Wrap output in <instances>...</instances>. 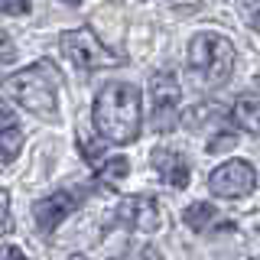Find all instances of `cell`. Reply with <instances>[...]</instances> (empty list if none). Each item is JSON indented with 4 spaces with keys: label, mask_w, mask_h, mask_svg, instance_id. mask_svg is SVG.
<instances>
[{
    "label": "cell",
    "mask_w": 260,
    "mask_h": 260,
    "mask_svg": "<svg viewBox=\"0 0 260 260\" xmlns=\"http://www.w3.org/2000/svg\"><path fill=\"white\" fill-rule=\"evenodd\" d=\"M91 124L101 134V140L127 146L140 137L143 124V98L140 88L130 81H111L98 91L91 104Z\"/></svg>",
    "instance_id": "obj_1"
},
{
    "label": "cell",
    "mask_w": 260,
    "mask_h": 260,
    "mask_svg": "<svg viewBox=\"0 0 260 260\" xmlns=\"http://www.w3.org/2000/svg\"><path fill=\"white\" fill-rule=\"evenodd\" d=\"M4 94L13 98L29 114L59 120V75L49 62H36L4 81Z\"/></svg>",
    "instance_id": "obj_2"
},
{
    "label": "cell",
    "mask_w": 260,
    "mask_h": 260,
    "mask_svg": "<svg viewBox=\"0 0 260 260\" xmlns=\"http://www.w3.org/2000/svg\"><path fill=\"white\" fill-rule=\"evenodd\" d=\"M234 52L231 39L221 32H199L189 43V65L192 72H199V78L205 85H224L234 72Z\"/></svg>",
    "instance_id": "obj_3"
},
{
    "label": "cell",
    "mask_w": 260,
    "mask_h": 260,
    "mask_svg": "<svg viewBox=\"0 0 260 260\" xmlns=\"http://www.w3.org/2000/svg\"><path fill=\"white\" fill-rule=\"evenodd\" d=\"M59 46H62V52L69 55V59L75 62L78 69H85V72L108 69V65H117V62H120V55H114L111 49L104 46L88 26H81V29H65L62 36H59Z\"/></svg>",
    "instance_id": "obj_4"
},
{
    "label": "cell",
    "mask_w": 260,
    "mask_h": 260,
    "mask_svg": "<svg viewBox=\"0 0 260 260\" xmlns=\"http://www.w3.org/2000/svg\"><path fill=\"white\" fill-rule=\"evenodd\" d=\"M179 98H182V88L173 72H156L150 78V124L159 134H169L176 124H182V114H179Z\"/></svg>",
    "instance_id": "obj_5"
},
{
    "label": "cell",
    "mask_w": 260,
    "mask_h": 260,
    "mask_svg": "<svg viewBox=\"0 0 260 260\" xmlns=\"http://www.w3.org/2000/svg\"><path fill=\"white\" fill-rule=\"evenodd\" d=\"M257 185V173L247 159H228L208 176V189L218 199H244Z\"/></svg>",
    "instance_id": "obj_6"
},
{
    "label": "cell",
    "mask_w": 260,
    "mask_h": 260,
    "mask_svg": "<svg viewBox=\"0 0 260 260\" xmlns=\"http://www.w3.org/2000/svg\"><path fill=\"white\" fill-rule=\"evenodd\" d=\"M120 224H127L130 231H140V234H153L166 228V211H162L159 199L153 195H130V199L120 202L117 208Z\"/></svg>",
    "instance_id": "obj_7"
},
{
    "label": "cell",
    "mask_w": 260,
    "mask_h": 260,
    "mask_svg": "<svg viewBox=\"0 0 260 260\" xmlns=\"http://www.w3.org/2000/svg\"><path fill=\"white\" fill-rule=\"evenodd\" d=\"M150 166L159 173V179L166 185H173V189H185L192 179V166L189 159L182 156L179 150H166V146H159V150L150 153Z\"/></svg>",
    "instance_id": "obj_8"
},
{
    "label": "cell",
    "mask_w": 260,
    "mask_h": 260,
    "mask_svg": "<svg viewBox=\"0 0 260 260\" xmlns=\"http://www.w3.org/2000/svg\"><path fill=\"white\" fill-rule=\"evenodd\" d=\"M75 208H78V202H75L72 192H52V195H46V199H39L36 205H32V218H36V224L43 228V231H55Z\"/></svg>",
    "instance_id": "obj_9"
},
{
    "label": "cell",
    "mask_w": 260,
    "mask_h": 260,
    "mask_svg": "<svg viewBox=\"0 0 260 260\" xmlns=\"http://www.w3.org/2000/svg\"><path fill=\"white\" fill-rule=\"evenodd\" d=\"M231 120L238 124L244 134H260V94L257 91H247L234 101L231 108Z\"/></svg>",
    "instance_id": "obj_10"
},
{
    "label": "cell",
    "mask_w": 260,
    "mask_h": 260,
    "mask_svg": "<svg viewBox=\"0 0 260 260\" xmlns=\"http://www.w3.org/2000/svg\"><path fill=\"white\" fill-rule=\"evenodd\" d=\"M224 117H231L228 108H221L218 101H202V104H192V108L182 114V124H185V130H205V127L218 124V120H224Z\"/></svg>",
    "instance_id": "obj_11"
},
{
    "label": "cell",
    "mask_w": 260,
    "mask_h": 260,
    "mask_svg": "<svg viewBox=\"0 0 260 260\" xmlns=\"http://www.w3.org/2000/svg\"><path fill=\"white\" fill-rule=\"evenodd\" d=\"M23 140H26V137H23V130L16 124L0 127V162H13L16 156H20Z\"/></svg>",
    "instance_id": "obj_12"
},
{
    "label": "cell",
    "mask_w": 260,
    "mask_h": 260,
    "mask_svg": "<svg viewBox=\"0 0 260 260\" xmlns=\"http://www.w3.org/2000/svg\"><path fill=\"white\" fill-rule=\"evenodd\" d=\"M215 215H218V208L211 205V202H192V205L182 211V221L189 224L192 231H205V228L215 221Z\"/></svg>",
    "instance_id": "obj_13"
},
{
    "label": "cell",
    "mask_w": 260,
    "mask_h": 260,
    "mask_svg": "<svg viewBox=\"0 0 260 260\" xmlns=\"http://www.w3.org/2000/svg\"><path fill=\"white\" fill-rule=\"evenodd\" d=\"M127 173H130V159H127V156L104 159L101 166H98V176H101V182H111V185H117Z\"/></svg>",
    "instance_id": "obj_14"
},
{
    "label": "cell",
    "mask_w": 260,
    "mask_h": 260,
    "mask_svg": "<svg viewBox=\"0 0 260 260\" xmlns=\"http://www.w3.org/2000/svg\"><path fill=\"white\" fill-rule=\"evenodd\" d=\"M78 146H81V156H85L88 166H101L104 162V143L101 140H85V137H78Z\"/></svg>",
    "instance_id": "obj_15"
},
{
    "label": "cell",
    "mask_w": 260,
    "mask_h": 260,
    "mask_svg": "<svg viewBox=\"0 0 260 260\" xmlns=\"http://www.w3.org/2000/svg\"><path fill=\"white\" fill-rule=\"evenodd\" d=\"M238 146V134L228 130V134H215L208 140V153H224V150H234Z\"/></svg>",
    "instance_id": "obj_16"
},
{
    "label": "cell",
    "mask_w": 260,
    "mask_h": 260,
    "mask_svg": "<svg viewBox=\"0 0 260 260\" xmlns=\"http://www.w3.org/2000/svg\"><path fill=\"white\" fill-rule=\"evenodd\" d=\"M10 224H13V215H10V195L0 192V238L10 231Z\"/></svg>",
    "instance_id": "obj_17"
},
{
    "label": "cell",
    "mask_w": 260,
    "mask_h": 260,
    "mask_svg": "<svg viewBox=\"0 0 260 260\" xmlns=\"http://www.w3.org/2000/svg\"><path fill=\"white\" fill-rule=\"evenodd\" d=\"M0 13L4 16H23V13H29V0H0Z\"/></svg>",
    "instance_id": "obj_18"
},
{
    "label": "cell",
    "mask_w": 260,
    "mask_h": 260,
    "mask_svg": "<svg viewBox=\"0 0 260 260\" xmlns=\"http://www.w3.org/2000/svg\"><path fill=\"white\" fill-rule=\"evenodd\" d=\"M10 62H16V46L10 36L0 32V65H10Z\"/></svg>",
    "instance_id": "obj_19"
},
{
    "label": "cell",
    "mask_w": 260,
    "mask_h": 260,
    "mask_svg": "<svg viewBox=\"0 0 260 260\" xmlns=\"http://www.w3.org/2000/svg\"><path fill=\"white\" fill-rule=\"evenodd\" d=\"M114 260H162L153 247H143V250H137V257H114Z\"/></svg>",
    "instance_id": "obj_20"
},
{
    "label": "cell",
    "mask_w": 260,
    "mask_h": 260,
    "mask_svg": "<svg viewBox=\"0 0 260 260\" xmlns=\"http://www.w3.org/2000/svg\"><path fill=\"white\" fill-rule=\"evenodd\" d=\"M0 260H26L20 247H0Z\"/></svg>",
    "instance_id": "obj_21"
},
{
    "label": "cell",
    "mask_w": 260,
    "mask_h": 260,
    "mask_svg": "<svg viewBox=\"0 0 260 260\" xmlns=\"http://www.w3.org/2000/svg\"><path fill=\"white\" fill-rule=\"evenodd\" d=\"M7 124H13V108L7 101H0V127H7Z\"/></svg>",
    "instance_id": "obj_22"
},
{
    "label": "cell",
    "mask_w": 260,
    "mask_h": 260,
    "mask_svg": "<svg viewBox=\"0 0 260 260\" xmlns=\"http://www.w3.org/2000/svg\"><path fill=\"white\" fill-rule=\"evenodd\" d=\"M250 26H254V29L260 32V7H257V10H254V13H250Z\"/></svg>",
    "instance_id": "obj_23"
},
{
    "label": "cell",
    "mask_w": 260,
    "mask_h": 260,
    "mask_svg": "<svg viewBox=\"0 0 260 260\" xmlns=\"http://www.w3.org/2000/svg\"><path fill=\"white\" fill-rule=\"evenodd\" d=\"M69 260H88V257H85V254H72Z\"/></svg>",
    "instance_id": "obj_24"
}]
</instances>
